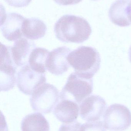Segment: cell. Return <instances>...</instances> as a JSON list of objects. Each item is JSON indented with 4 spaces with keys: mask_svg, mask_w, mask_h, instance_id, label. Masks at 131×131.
<instances>
[{
    "mask_svg": "<svg viewBox=\"0 0 131 131\" xmlns=\"http://www.w3.org/2000/svg\"><path fill=\"white\" fill-rule=\"evenodd\" d=\"M93 90V78L72 72L60 93V100H70L80 104L92 94Z\"/></svg>",
    "mask_w": 131,
    "mask_h": 131,
    "instance_id": "3957f363",
    "label": "cell"
},
{
    "mask_svg": "<svg viewBox=\"0 0 131 131\" xmlns=\"http://www.w3.org/2000/svg\"><path fill=\"white\" fill-rule=\"evenodd\" d=\"M80 107L75 102L70 100H60L56 105L53 113L56 118L65 124H71L78 117Z\"/></svg>",
    "mask_w": 131,
    "mask_h": 131,
    "instance_id": "30bf717a",
    "label": "cell"
},
{
    "mask_svg": "<svg viewBox=\"0 0 131 131\" xmlns=\"http://www.w3.org/2000/svg\"><path fill=\"white\" fill-rule=\"evenodd\" d=\"M10 6L20 8L26 7L29 4L32 0H4Z\"/></svg>",
    "mask_w": 131,
    "mask_h": 131,
    "instance_id": "ac0fdd59",
    "label": "cell"
},
{
    "mask_svg": "<svg viewBox=\"0 0 131 131\" xmlns=\"http://www.w3.org/2000/svg\"><path fill=\"white\" fill-rule=\"evenodd\" d=\"M80 131H107L101 121L88 122L80 125Z\"/></svg>",
    "mask_w": 131,
    "mask_h": 131,
    "instance_id": "2e32d148",
    "label": "cell"
},
{
    "mask_svg": "<svg viewBox=\"0 0 131 131\" xmlns=\"http://www.w3.org/2000/svg\"><path fill=\"white\" fill-rule=\"evenodd\" d=\"M49 53L47 49L35 48L32 52L28 60V64L34 71L45 73L47 70L46 63Z\"/></svg>",
    "mask_w": 131,
    "mask_h": 131,
    "instance_id": "9a60e30c",
    "label": "cell"
},
{
    "mask_svg": "<svg viewBox=\"0 0 131 131\" xmlns=\"http://www.w3.org/2000/svg\"><path fill=\"white\" fill-rule=\"evenodd\" d=\"M105 128L111 131H123L131 125V113L124 105L114 104L109 106L104 115Z\"/></svg>",
    "mask_w": 131,
    "mask_h": 131,
    "instance_id": "5b68a950",
    "label": "cell"
},
{
    "mask_svg": "<svg viewBox=\"0 0 131 131\" xmlns=\"http://www.w3.org/2000/svg\"><path fill=\"white\" fill-rule=\"evenodd\" d=\"M107 107L106 101L101 96L90 95L80 104V116L87 122L99 121L104 114Z\"/></svg>",
    "mask_w": 131,
    "mask_h": 131,
    "instance_id": "52a82bcc",
    "label": "cell"
},
{
    "mask_svg": "<svg viewBox=\"0 0 131 131\" xmlns=\"http://www.w3.org/2000/svg\"><path fill=\"white\" fill-rule=\"evenodd\" d=\"M70 51V48L65 46L57 48L52 51L49 53L47 60V70L56 75H61L66 72L70 67L67 58Z\"/></svg>",
    "mask_w": 131,
    "mask_h": 131,
    "instance_id": "9c48e42d",
    "label": "cell"
},
{
    "mask_svg": "<svg viewBox=\"0 0 131 131\" xmlns=\"http://www.w3.org/2000/svg\"><path fill=\"white\" fill-rule=\"evenodd\" d=\"M130 1V0H117L112 4L108 15L113 24L121 27L131 25L128 14Z\"/></svg>",
    "mask_w": 131,
    "mask_h": 131,
    "instance_id": "7c38bea8",
    "label": "cell"
},
{
    "mask_svg": "<svg viewBox=\"0 0 131 131\" xmlns=\"http://www.w3.org/2000/svg\"><path fill=\"white\" fill-rule=\"evenodd\" d=\"M128 14H129V18L131 21V0L130 1L129 5V10H128Z\"/></svg>",
    "mask_w": 131,
    "mask_h": 131,
    "instance_id": "ffe728a7",
    "label": "cell"
},
{
    "mask_svg": "<svg viewBox=\"0 0 131 131\" xmlns=\"http://www.w3.org/2000/svg\"><path fill=\"white\" fill-rule=\"evenodd\" d=\"M22 131H50L48 122L41 113H34L26 115L21 124Z\"/></svg>",
    "mask_w": 131,
    "mask_h": 131,
    "instance_id": "5bb4252c",
    "label": "cell"
},
{
    "mask_svg": "<svg viewBox=\"0 0 131 131\" xmlns=\"http://www.w3.org/2000/svg\"><path fill=\"white\" fill-rule=\"evenodd\" d=\"M128 56H129V59L130 62L131 63V45L129 48V51H128Z\"/></svg>",
    "mask_w": 131,
    "mask_h": 131,
    "instance_id": "44dd1931",
    "label": "cell"
},
{
    "mask_svg": "<svg viewBox=\"0 0 131 131\" xmlns=\"http://www.w3.org/2000/svg\"><path fill=\"white\" fill-rule=\"evenodd\" d=\"M25 18L20 14L11 13L1 20V29L4 37L9 41H15L23 38L22 27Z\"/></svg>",
    "mask_w": 131,
    "mask_h": 131,
    "instance_id": "ba28073f",
    "label": "cell"
},
{
    "mask_svg": "<svg viewBox=\"0 0 131 131\" xmlns=\"http://www.w3.org/2000/svg\"><path fill=\"white\" fill-rule=\"evenodd\" d=\"M67 59L75 72L90 78H93L100 67V54L91 47H78L69 54Z\"/></svg>",
    "mask_w": 131,
    "mask_h": 131,
    "instance_id": "7a4b0ae2",
    "label": "cell"
},
{
    "mask_svg": "<svg viewBox=\"0 0 131 131\" xmlns=\"http://www.w3.org/2000/svg\"><path fill=\"white\" fill-rule=\"evenodd\" d=\"M81 124L76 121L69 124L62 125L60 127L58 131H80Z\"/></svg>",
    "mask_w": 131,
    "mask_h": 131,
    "instance_id": "e0dca14e",
    "label": "cell"
},
{
    "mask_svg": "<svg viewBox=\"0 0 131 131\" xmlns=\"http://www.w3.org/2000/svg\"><path fill=\"white\" fill-rule=\"evenodd\" d=\"M54 31L57 39L62 42L82 43L89 38L92 30L88 21L84 18L65 15L56 22Z\"/></svg>",
    "mask_w": 131,
    "mask_h": 131,
    "instance_id": "6da1fadb",
    "label": "cell"
},
{
    "mask_svg": "<svg viewBox=\"0 0 131 131\" xmlns=\"http://www.w3.org/2000/svg\"><path fill=\"white\" fill-rule=\"evenodd\" d=\"M35 48L34 42L24 38L16 41L11 47V52L16 65L20 67L28 64L30 55Z\"/></svg>",
    "mask_w": 131,
    "mask_h": 131,
    "instance_id": "8fae6325",
    "label": "cell"
},
{
    "mask_svg": "<svg viewBox=\"0 0 131 131\" xmlns=\"http://www.w3.org/2000/svg\"><path fill=\"white\" fill-rule=\"evenodd\" d=\"M92 1H97V0H92Z\"/></svg>",
    "mask_w": 131,
    "mask_h": 131,
    "instance_id": "7402d4cb",
    "label": "cell"
},
{
    "mask_svg": "<svg viewBox=\"0 0 131 131\" xmlns=\"http://www.w3.org/2000/svg\"><path fill=\"white\" fill-rule=\"evenodd\" d=\"M82 0H54V1L58 4L61 5H73L78 4Z\"/></svg>",
    "mask_w": 131,
    "mask_h": 131,
    "instance_id": "d6986e66",
    "label": "cell"
},
{
    "mask_svg": "<svg viewBox=\"0 0 131 131\" xmlns=\"http://www.w3.org/2000/svg\"><path fill=\"white\" fill-rule=\"evenodd\" d=\"M16 76L19 91L27 95H32L35 90L46 83L45 74L34 71L28 64L20 69Z\"/></svg>",
    "mask_w": 131,
    "mask_h": 131,
    "instance_id": "8992f818",
    "label": "cell"
},
{
    "mask_svg": "<svg viewBox=\"0 0 131 131\" xmlns=\"http://www.w3.org/2000/svg\"><path fill=\"white\" fill-rule=\"evenodd\" d=\"M47 30L44 22L38 18H25L23 22L22 34L28 40H34L44 37Z\"/></svg>",
    "mask_w": 131,
    "mask_h": 131,
    "instance_id": "4fadbf2b",
    "label": "cell"
},
{
    "mask_svg": "<svg viewBox=\"0 0 131 131\" xmlns=\"http://www.w3.org/2000/svg\"><path fill=\"white\" fill-rule=\"evenodd\" d=\"M60 100L57 89L45 83L34 91L30 98V103L34 111L45 114L51 112Z\"/></svg>",
    "mask_w": 131,
    "mask_h": 131,
    "instance_id": "277c9868",
    "label": "cell"
}]
</instances>
